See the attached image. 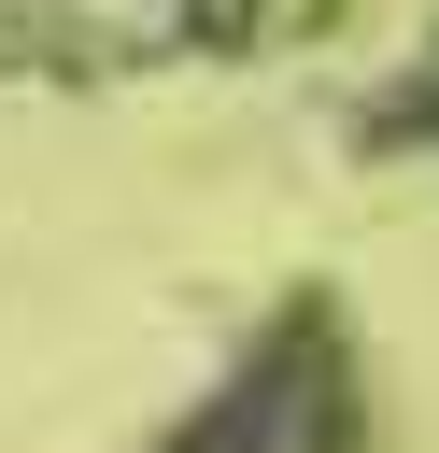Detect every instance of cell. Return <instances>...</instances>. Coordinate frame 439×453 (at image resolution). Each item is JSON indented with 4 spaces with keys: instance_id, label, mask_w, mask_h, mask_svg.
I'll use <instances>...</instances> for the list:
<instances>
[{
    "instance_id": "obj_1",
    "label": "cell",
    "mask_w": 439,
    "mask_h": 453,
    "mask_svg": "<svg viewBox=\"0 0 439 453\" xmlns=\"http://www.w3.org/2000/svg\"><path fill=\"white\" fill-rule=\"evenodd\" d=\"M156 453H368V411H354V354L326 311H283Z\"/></svg>"
}]
</instances>
